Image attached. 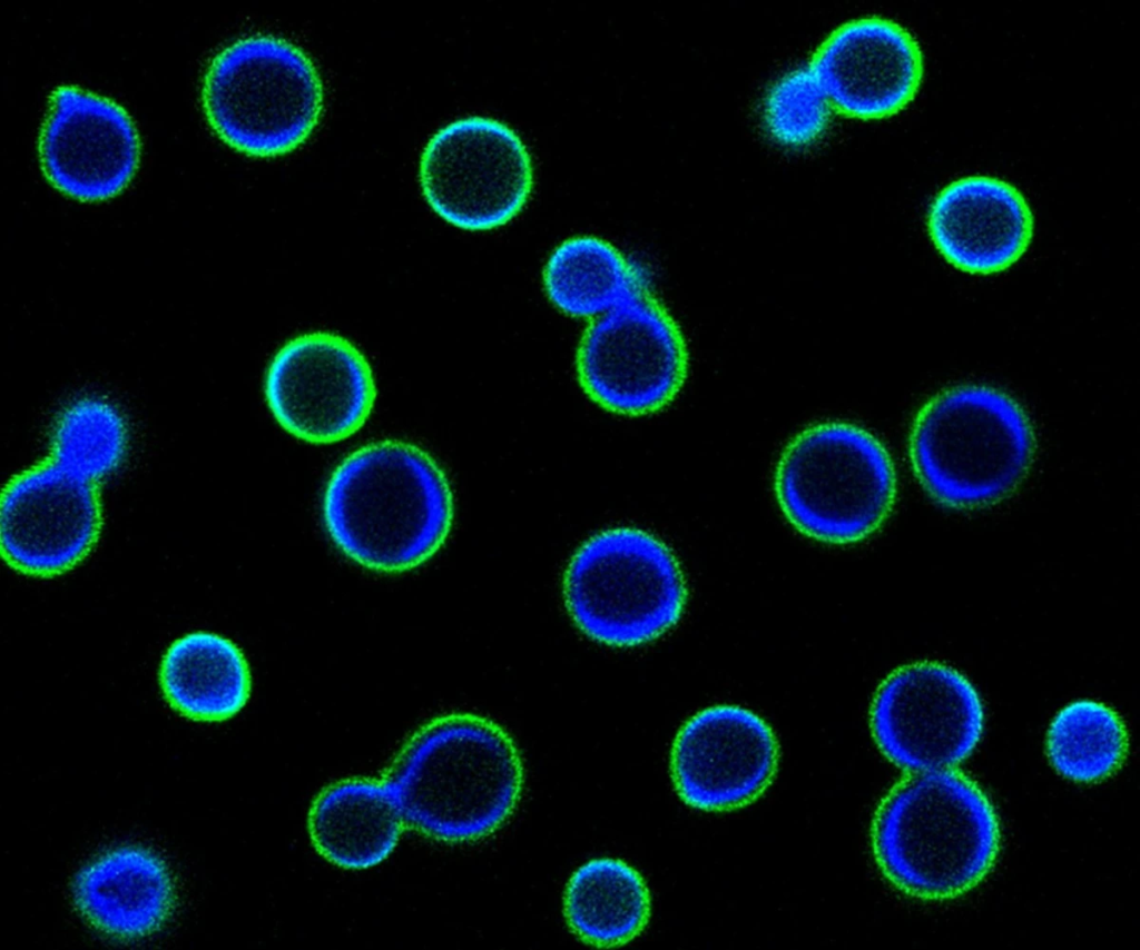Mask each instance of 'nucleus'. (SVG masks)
Segmentation results:
<instances>
[{
    "instance_id": "nucleus-1",
    "label": "nucleus",
    "mask_w": 1140,
    "mask_h": 950,
    "mask_svg": "<svg viewBox=\"0 0 1140 950\" xmlns=\"http://www.w3.org/2000/svg\"><path fill=\"white\" fill-rule=\"evenodd\" d=\"M384 781L406 824L459 843L488 837L507 822L520 801L524 770L502 726L452 713L419 729Z\"/></svg>"
},
{
    "instance_id": "nucleus-2",
    "label": "nucleus",
    "mask_w": 1140,
    "mask_h": 950,
    "mask_svg": "<svg viewBox=\"0 0 1140 950\" xmlns=\"http://www.w3.org/2000/svg\"><path fill=\"white\" fill-rule=\"evenodd\" d=\"M323 519L357 564L395 573L419 566L445 542L453 519L449 481L425 451L402 441L371 443L333 472Z\"/></svg>"
},
{
    "instance_id": "nucleus-3",
    "label": "nucleus",
    "mask_w": 1140,
    "mask_h": 950,
    "mask_svg": "<svg viewBox=\"0 0 1140 950\" xmlns=\"http://www.w3.org/2000/svg\"><path fill=\"white\" fill-rule=\"evenodd\" d=\"M872 835L885 877L931 900L975 887L994 864L1001 841L986 794L951 769L913 773L898 783L878 808Z\"/></svg>"
},
{
    "instance_id": "nucleus-4",
    "label": "nucleus",
    "mask_w": 1140,
    "mask_h": 950,
    "mask_svg": "<svg viewBox=\"0 0 1140 950\" xmlns=\"http://www.w3.org/2000/svg\"><path fill=\"white\" fill-rule=\"evenodd\" d=\"M1035 437L1023 407L985 385L946 388L917 414L910 438L921 484L938 503L974 508L1001 501L1025 477Z\"/></svg>"
},
{
    "instance_id": "nucleus-5",
    "label": "nucleus",
    "mask_w": 1140,
    "mask_h": 950,
    "mask_svg": "<svg viewBox=\"0 0 1140 950\" xmlns=\"http://www.w3.org/2000/svg\"><path fill=\"white\" fill-rule=\"evenodd\" d=\"M203 106L227 145L249 156L275 157L301 146L316 128L324 88L299 47L255 34L214 57L204 78Z\"/></svg>"
},
{
    "instance_id": "nucleus-6",
    "label": "nucleus",
    "mask_w": 1140,
    "mask_h": 950,
    "mask_svg": "<svg viewBox=\"0 0 1140 950\" xmlns=\"http://www.w3.org/2000/svg\"><path fill=\"white\" fill-rule=\"evenodd\" d=\"M778 503L803 534L827 543L861 541L887 517L896 474L884 445L849 423L808 427L786 447L775 476Z\"/></svg>"
},
{
    "instance_id": "nucleus-7",
    "label": "nucleus",
    "mask_w": 1140,
    "mask_h": 950,
    "mask_svg": "<svg viewBox=\"0 0 1140 950\" xmlns=\"http://www.w3.org/2000/svg\"><path fill=\"white\" fill-rule=\"evenodd\" d=\"M564 602L580 631L612 646L651 642L677 624L687 587L672 551L635 527L602 531L571 557Z\"/></svg>"
},
{
    "instance_id": "nucleus-8",
    "label": "nucleus",
    "mask_w": 1140,
    "mask_h": 950,
    "mask_svg": "<svg viewBox=\"0 0 1140 950\" xmlns=\"http://www.w3.org/2000/svg\"><path fill=\"white\" fill-rule=\"evenodd\" d=\"M420 185L430 207L466 230L505 225L524 207L533 187L530 152L505 123L468 117L441 128L420 161Z\"/></svg>"
},
{
    "instance_id": "nucleus-9",
    "label": "nucleus",
    "mask_w": 1140,
    "mask_h": 950,
    "mask_svg": "<svg viewBox=\"0 0 1140 950\" xmlns=\"http://www.w3.org/2000/svg\"><path fill=\"white\" fill-rule=\"evenodd\" d=\"M687 368L681 330L649 293L596 318L577 355L584 392L603 408L623 415L649 414L669 404Z\"/></svg>"
},
{
    "instance_id": "nucleus-10",
    "label": "nucleus",
    "mask_w": 1140,
    "mask_h": 950,
    "mask_svg": "<svg viewBox=\"0 0 1140 950\" xmlns=\"http://www.w3.org/2000/svg\"><path fill=\"white\" fill-rule=\"evenodd\" d=\"M984 709L973 684L938 662L892 672L877 689L871 729L881 752L911 773L949 770L981 740Z\"/></svg>"
},
{
    "instance_id": "nucleus-11",
    "label": "nucleus",
    "mask_w": 1140,
    "mask_h": 950,
    "mask_svg": "<svg viewBox=\"0 0 1140 950\" xmlns=\"http://www.w3.org/2000/svg\"><path fill=\"white\" fill-rule=\"evenodd\" d=\"M264 390L285 431L318 444L354 434L376 396L363 353L345 337L321 330L298 335L278 349L266 370Z\"/></svg>"
},
{
    "instance_id": "nucleus-12",
    "label": "nucleus",
    "mask_w": 1140,
    "mask_h": 950,
    "mask_svg": "<svg viewBox=\"0 0 1140 950\" xmlns=\"http://www.w3.org/2000/svg\"><path fill=\"white\" fill-rule=\"evenodd\" d=\"M101 528L98 484L50 457L3 488L1 552L22 574L52 577L73 568L92 551Z\"/></svg>"
},
{
    "instance_id": "nucleus-13",
    "label": "nucleus",
    "mask_w": 1140,
    "mask_h": 950,
    "mask_svg": "<svg viewBox=\"0 0 1140 950\" xmlns=\"http://www.w3.org/2000/svg\"><path fill=\"white\" fill-rule=\"evenodd\" d=\"M831 110L861 120L898 113L915 98L924 75L916 38L878 16L849 20L817 47L806 68Z\"/></svg>"
},
{
    "instance_id": "nucleus-14",
    "label": "nucleus",
    "mask_w": 1140,
    "mask_h": 950,
    "mask_svg": "<svg viewBox=\"0 0 1140 950\" xmlns=\"http://www.w3.org/2000/svg\"><path fill=\"white\" fill-rule=\"evenodd\" d=\"M42 171L62 194L81 201L115 197L134 178L140 139L115 101L73 86L51 95L39 138Z\"/></svg>"
},
{
    "instance_id": "nucleus-15",
    "label": "nucleus",
    "mask_w": 1140,
    "mask_h": 950,
    "mask_svg": "<svg viewBox=\"0 0 1140 950\" xmlns=\"http://www.w3.org/2000/svg\"><path fill=\"white\" fill-rule=\"evenodd\" d=\"M778 743L756 713L716 705L691 716L671 750V775L680 798L706 811L729 810L759 796L772 782Z\"/></svg>"
},
{
    "instance_id": "nucleus-16",
    "label": "nucleus",
    "mask_w": 1140,
    "mask_h": 950,
    "mask_svg": "<svg viewBox=\"0 0 1140 950\" xmlns=\"http://www.w3.org/2000/svg\"><path fill=\"white\" fill-rule=\"evenodd\" d=\"M930 237L954 267L993 274L1013 265L1028 249L1033 215L1011 184L989 176L960 178L933 199L927 214Z\"/></svg>"
},
{
    "instance_id": "nucleus-17",
    "label": "nucleus",
    "mask_w": 1140,
    "mask_h": 950,
    "mask_svg": "<svg viewBox=\"0 0 1140 950\" xmlns=\"http://www.w3.org/2000/svg\"><path fill=\"white\" fill-rule=\"evenodd\" d=\"M73 903L98 931L136 939L159 929L175 903L173 877L154 852L120 847L85 864L72 882Z\"/></svg>"
},
{
    "instance_id": "nucleus-18",
    "label": "nucleus",
    "mask_w": 1140,
    "mask_h": 950,
    "mask_svg": "<svg viewBox=\"0 0 1140 950\" xmlns=\"http://www.w3.org/2000/svg\"><path fill=\"white\" fill-rule=\"evenodd\" d=\"M405 821L385 781L347 779L315 799L308 832L317 852L345 869H366L396 847Z\"/></svg>"
},
{
    "instance_id": "nucleus-19",
    "label": "nucleus",
    "mask_w": 1140,
    "mask_h": 950,
    "mask_svg": "<svg viewBox=\"0 0 1140 950\" xmlns=\"http://www.w3.org/2000/svg\"><path fill=\"white\" fill-rule=\"evenodd\" d=\"M159 682L168 703L198 721H223L239 712L250 694V672L242 651L228 639L195 632L165 653Z\"/></svg>"
},
{
    "instance_id": "nucleus-20",
    "label": "nucleus",
    "mask_w": 1140,
    "mask_h": 950,
    "mask_svg": "<svg viewBox=\"0 0 1140 950\" xmlns=\"http://www.w3.org/2000/svg\"><path fill=\"white\" fill-rule=\"evenodd\" d=\"M549 299L572 317L601 316L648 293L642 270L608 241L592 236L559 245L543 271Z\"/></svg>"
},
{
    "instance_id": "nucleus-21",
    "label": "nucleus",
    "mask_w": 1140,
    "mask_h": 950,
    "mask_svg": "<svg viewBox=\"0 0 1140 950\" xmlns=\"http://www.w3.org/2000/svg\"><path fill=\"white\" fill-rule=\"evenodd\" d=\"M564 916L584 942L611 948L627 943L646 927L650 894L642 877L617 859H596L581 865L564 892Z\"/></svg>"
},
{
    "instance_id": "nucleus-22",
    "label": "nucleus",
    "mask_w": 1140,
    "mask_h": 950,
    "mask_svg": "<svg viewBox=\"0 0 1140 950\" xmlns=\"http://www.w3.org/2000/svg\"><path fill=\"white\" fill-rule=\"evenodd\" d=\"M1127 749V731L1120 716L1095 701L1067 705L1048 732L1051 764L1061 775L1078 782H1094L1110 775L1123 761Z\"/></svg>"
},
{
    "instance_id": "nucleus-23",
    "label": "nucleus",
    "mask_w": 1140,
    "mask_h": 950,
    "mask_svg": "<svg viewBox=\"0 0 1140 950\" xmlns=\"http://www.w3.org/2000/svg\"><path fill=\"white\" fill-rule=\"evenodd\" d=\"M128 446L122 414L106 399L82 397L57 416L50 435V458L99 483L121 464Z\"/></svg>"
},
{
    "instance_id": "nucleus-24",
    "label": "nucleus",
    "mask_w": 1140,
    "mask_h": 950,
    "mask_svg": "<svg viewBox=\"0 0 1140 950\" xmlns=\"http://www.w3.org/2000/svg\"><path fill=\"white\" fill-rule=\"evenodd\" d=\"M831 108L805 69L782 78L767 96L765 120L772 135L787 145H804L818 137Z\"/></svg>"
}]
</instances>
